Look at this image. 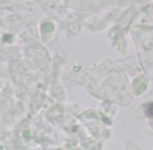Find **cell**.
<instances>
[{"label": "cell", "mask_w": 153, "mask_h": 150, "mask_svg": "<svg viewBox=\"0 0 153 150\" xmlns=\"http://www.w3.org/2000/svg\"><path fill=\"white\" fill-rule=\"evenodd\" d=\"M53 30V24L51 22H46L42 25L43 33H51Z\"/></svg>", "instance_id": "6da1fadb"}, {"label": "cell", "mask_w": 153, "mask_h": 150, "mask_svg": "<svg viewBox=\"0 0 153 150\" xmlns=\"http://www.w3.org/2000/svg\"><path fill=\"white\" fill-rule=\"evenodd\" d=\"M145 89H146L145 81H143V82H141V83H137V85H134V90H135V92H137V94L142 93V92H143Z\"/></svg>", "instance_id": "7a4b0ae2"}, {"label": "cell", "mask_w": 153, "mask_h": 150, "mask_svg": "<svg viewBox=\"0 0 153 150\" xmlns=\"http://www.w3.org/2000/svg\"><path fill=\"white\" fill-rule=\"evenodd\" d=\"M147 114L149 117H153V104H150V106L147 110Z\"/></svg>", "instance_id": "3957f363"}, {"label": "cell", "mask_w": 153, "mask_h": 150, "mask_svg": "<svg viewBox=\"0 0 153 150\" xmlns=\"http://www.w3.org/2000/svg\"><path fill=\"white\" fill-rule=\"evenodd\" d=\"M24 137H25V138H29V131H25L24 132Z\"/></svg>", "instance_id": "277c9868"}, {"label": "cell", "mask_w": 153, "mask_h": 150, "mask_svg": "<svg viewBox=\"0 0 153 150\" xmlns=\"http://www.w3.org/2000/svg\"><path fill=\"white\" fill-rule=\"evenodd\" d=\"M0 148H1V147H0Z\"/></svg>", "instance_id": "5b68a950"}]
</instances>
